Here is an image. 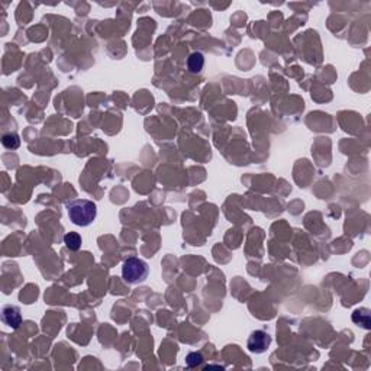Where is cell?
Instances as JSON below:
<instances>
[{
	"label": "cell",
	"instance_id": "4",
	"mask_svg": "<svg viewBox=\"0 0 371 371\" xmlns=\"http://www.w3.org/2000/svg\"><path fill=\"white\" fill-rule=\"evenodd\" d=\"M1 320L12 329H18L22 325V314L16 306H4L1 311Z\"/></svg>",
	"mask_w": 371,
	"mask_h": 371
},
{
	"label": "cell",
	"instance_id": "8",
	"mask_svg": "<svg viewBox=\"0 0 371 371\" xmlns=\"http://www.w3.org/2000/svg\"><path fill=\"white\" fill-rule=\"evenodd\" d=\"M1 143L7 149H18L19 145H21V138H19L18 134H12V132L10 134H4L1 137Z\"/></svg>",
	"mask_w": 371,
	"mask_h": 371
},
{
	"label": "cell",
	"instance_id": "5",
	"mask_svg": "<svg viewBox=\"0 0 371 371\" xmlns=\"http://www.w3.org/2000/svg\"><path fill=\"white\" fill-rule=\"evenodd\" d=\"M352 322L364 329H370V311L363 308V309H357L354 314H352Z\"/></svg>",
	"mask_w": 371,
	"mask_h": 371
},
{
	"label": "cell",
	"instance_id": "3",
	"mask_svg": "<svg viewBox=\"0 0 371 371\" xmlns=\"http://www.w3.org/2000/svg\"><path fill=\"white\" fill-rule=\"evenodd\" d=\"M270 343H271V337L267 332H264V331H254L250 335V338H248L247 346L254 354H262V352H265L268 349Z\"/></svg>",
	"mask_w": 371,
	"mask_h": 371
},
{
	"label": "cell",
	"instance_id": "1",
	"mask_svg": "<svg viewBox=\"0 0 371 371\" xmlns=\"http://www.w3.org/2000/svg\"><path fill=\"white\" fill-rule=\"evenodd\" d=\"M70 221L77 227H88L97 216V206L91 200L77 199L67 203Z\"/></svg>",
	"mask_w": 371,
	"mask_h": 371
},
{
	"label": "cell",
	"instance_id": "9",
	"mask_svg": "<svg viewBox=\"0 0 371 371\" xmlns=\"http://www.w3.org/2000/svg\"><path fill=\"white\" fill-rule=\"evenodd\" d=\"M203 363V355L200 352H190L187 357H186V364L187 367L193 369V367H198Z\"/></svg>",
	"mask_w": 371,
	"mask_h": 371
},
{
	"label": "cell",
	"instance_id": "6",
	"mask_svg": "<svg viewBox=\"0 0 371 371\" xmlns=\"http://www.w3.org/2000/svg\"><path fill=\"white\" fill-rule=\"evenodd\" d=\"M203 67H204V57L201 53H193L187 58V68L190 70V73L198 74L203 70Z\"/></svg>",
	"mask_w": 371,
	"mask_h": 371
},
{
	"label": "cell",
	"instance_id": "7",
	"mask_svg": "<svg viewBox=\"0 0 371 371\" xmlns=\"http://www.w3.org/2000/svg\"><path fill=\"white\" fill-rule=\"evenodd\" d=\"M64 244L71 251H79L82 247V236L77 232H68L64 236Z\"/></svg>",
	"mask_w": 371,
	"mask_h": 371
},
{
	"label": "cell",
	"instance_id": "10",
	"mask_svg": "<svg viewBox=\"0 0 371 371\" xmlns=\"http://www.w3.org/2000/svg\"><path fill=\"white\" fill-rule=\"evenodd\" d=\"M210 369H218V370H224V367H219V366H207V367H204V370H210Z\"/></svg>",
	"mask_w": 371,
	"mask_h": 371
},
{
	"label": "cell",
	"instance_id": "2",
	"mask_svg": "<svg viewBox=\"0 0 371 371\" xmlns=\"http://www.w3.org/2000/svg\"><path fill=\"white\" fill-rule=\"evenodd\" d=\"M149 274L148 264L137 257H129L122 264V279L128 285H140L146 280Z\"/></svg>",
	"mask_w": 371,
	"mask_h": 371
}]
</instances>
